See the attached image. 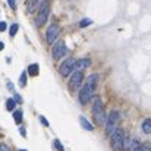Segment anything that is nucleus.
Listing matches in <instances>:
<instances>
[{
  "mask_svg": "<svg viewBox=\"0 0 151 151\" xmlns=\"http://www.w3.org/2000/svg\"><path fill=\"white\" fill-rule=\"evenodd\" d=\"M97 79H99V76H97L96 73H94V75H90V76L87 78V82L84 84V87H82L81 91H79V103H81V104H87L88 101L93 99Z\"/></svg>",
  "mask_w": 151,
  "mask_h": 151,
  "instance_id": "1",
  "label": "nucleus"
},
{
  "mask_svg": "<svg viewBox=\"0 0 151 151\" xmlns=\"http://www.w3.org/2000/svg\"><path fill=\"white\" fill-rule=\"evenodd\" d=\"M93 117L96 120V123L99 126H104L106 125V111H104V104L101 101L100 97H96L94 103H93Z\"/></svg>",
  "mask_w": 151,
  "mask_h": 151,
  "instance_id": "2",
  "label": "nucleus"
},
{
  "mask_svg": "<svg viewBox=\"0 0 151 151\" xmlns=\"http://www.w3.org/2000/svg\"><path fill=\"white\" fill-rule=\"evenodd\" d=\"M119 119H120V116H119V111L117 110H113L109 116H107V119H106V134L109 135V137H111L113 135V132L117 129V123H119Z\"/></svg>",
  "mask_w": 151,
  "mask_h": 151,
  "instance_id": "3",
  "label": "nucleus"
},
{
  "mask_svg": "<svg viewBox=\"0 0 151 151\" xmlns=\"http://www.w3.org/2000/svg\"><path fill=\"white\" fill-rule=\"evenodd\" d=\"M110 138H111L110 141H111V148H113V151L123 150V139H125V132H123V129L117 128Z\"/></svg>",
  "mask_w": 151,
  "mask_h": 151,
  "instance_id": "4",
  "label": "nucleus"
},
{
  "mask_svg": "<svg viewBox=\"0 0 151 151\" xmlns=\"http://www.w3.org/2000/svg\"><path fill=\"white\" fill-rule=\"evenodd\" d=\"M49 13H50V7H49V4L44 1V3L41 4V7H40V12H38L37 18H35V25H37V27H43V25L46 24V21L49 19Z\"/></svg>",
  "mask_w": 151,
  "mask_h": 151,
  "instance_id": "5",
  "label": "nucleus"
},
{
  "mask_svg": "<svg viewBox=\"0 0 151 151\" xmlns=\"http://www.w3.org/2000/svg\"><path fill=\"white\" fill-rule=\"evenodd\" d=\"M75 63H76V60H75V59H72V57H68V59H65V60L62 62L60 68H59V72H60V75H63V76H68L69 73H73Z\"/></svg>",
  "mask_w": 151,
  "mask_h": 151,
  "instance_id": "6",
  "label": "nucleus"
},
{
  "mask_svg": "<svg viewBox=\"0 0 151 151\" xmlns=\"http://www.w3.org/2000/svg\"><path fill=\"white\" fill-rule=\"evenodd\" d=\"M51 54H53V57H54L56 60H59V59H62L63 56H66V54H68V47H66V44H65L63 41L54 43V44H53Z\"/></svg>",
  "mask_w": 151,
  "mask_h": 151,
  "instance_id": "7",
  "label": "nucleus"
},
{
  "mask_svg": "<svg viewBox=\"0 0 151 151\" xmlns=\"http://www.w3.org/2000/svg\"><path fill=\"white\" fill-rule=\"evenodd\" d=\"M82 79H84V73H82L81 70L73 72V73L70 75V78H69V88H70L72 91L76 90V88H79L81 84H82Z\"/></svg>",
  "mask_w": 151,
  "mask_h": 151,
  "instance_id": "8",
  "label": "nucleus"
},
{
  "mask_svg": "<svg viewBox=\"0 0 151 151\" xmlns=\"http://www.w3.org/2000/svg\"><path fill=\"white\" fill-rule=\"evenodd\" d=\"M59 34H60V28H59L56 24L50 25V27L47 28V32H46V41H47L49 44H54L56 40H57V37H59Z\"/></svg>",
  "mask_w": 151,
  "mask_h": 151,
  "instance_id": "9",
  "label": "nucleus"
},
{
  "mask_svg": "<svg viewBox=\"0 0 151 151\" xmlns=\"http://www.w3.org/2000/svg\"><path fill=\"white\" fill-rule=\"evenodd\" d=\"M90 63H91V60L90 59H81V60H76V63H75V68L78 69V70H84V69H87L88 66H90Z\"/></svg>",
  "mask_w": 151,
  "mask_h": 151,
  "instance_id": "10",
  "label": "nucleus"
},
{
  "mask_svg": "<svg viewBox=\"0 0 151 151\" xmlns=\"http://www.w3.org/2000/svg\"><path fill=\"white\" fill-rule=\"evenodd\" d=\"M79 123H81V126H82L85 131H93V129H94L93 123H90V122H88L84 116H81V117H79Z\"/></svg>",
  "mask_w": 151,
  "mask_h": 151,
  "instance_id": "11",
  "label": "nucleus"
},
{
  "mask_svg": "<svg viewBox=\"0 0 151 151\" xmlns=\"http://www.w3.org/2000/svg\"><path fill=\"white\" fill-rule=\"evenodd\" d=\"M40 3L43 4V3H44V0H29V1H28V7H27V10H28L29 13H32V12H34V9H35Z\"/></svg>",
  "mask_w": 151,
  "mask_h": 151,
  "instance_id": "12",
  "label": "nucleus"
},
{
  "mask_svg": "<svg viewBox=\"0 0 151 151\" xmlns=\"http://www.w3.org/2000/svg\"><path fill=\"white\" fill-rule=\"evenodd\" d=\"M28 72H29V75H32V76H37V75L40 73V66H38V63L29 65V68H28Z\"/></svg>",
  "mask_w": 151,
  "mask_h": 151,
  "instance_id": "13",
  "label": "nucleus"
},
{
  "mask_svg": "<svg viewBox=\"0 0 151 151\" xmlns=\"http://www.w3.org/2000/svg\"><path fill=\"white\" fill-rule=\"evenodd\" d=\"M142 132L144 134H151V119H145L142 122Z\"/></svg>",
  "mask_w": 151,
  "mask_h": 151,
  "instance_id": "14",
  "label": "nucleus"
},
{
  "mask_svg": "<svg viewBox=\"0 0 151 151\" xmlns=\"http://www.w3.org/2000/svg\"><path fill=\"white\" fill-rule=\"evenodd\" d=\"M22 117H24L22 110H16V111H13V119H15L16 123H21V122H22Z\"/></svg>",
  "mask_w": 151,
  "mask_h": 151,
  "instance_id": "15",
  "label": "nucleus"
},
{
  "mask_svg": "<svg viewBox=\"0 0 151 151\" xmlns=\"http://www.w3.org/2000/svg\"><path fill=\"white\" fill-rule=\"evenodd\" d=\"M134 151H151L150 142H145V144H142V145H138Z\"/></svg>",
  "mask_w": 151,
  "mask_h": 151,
  "instance_id": "16",
  "label": "nucleus"
},
{
  "mask_svg": "<svg viewBox=\"0 0 151 151\" xmlns=\"http://www.w3.org/2000/svg\"><path fill=\"white\" fill-rule=\"evenodd\" d=\"M18 28H19L18 24H12V25H10V29H9V35H10V37H15L16 32H18Z\"/></svg>",
  "mask_w": 151,
  "mask_h": 151,
  "instance_id": "17",
  "label": "nucleus"
},
{
  "mask_svg": "<svg viewBox=\"0 0 151 151\" xmlns=\"http://www.w3.org/2000/svg\"><path fill=\"white\" fill-rule=\"evenodd\" d=\"M15 106H16V103L13 99H9V100L6 101V109L9 110V111H12V110H15Z\"/></svg>",
  "mask_w": 151,
  "mask_h": 151,
  "instance_id": "18",
  "label": "nucleus"
},
{
  "mask_svg": "<svg viewBox=\"0 0 151 151\" xmlns=\"http://www.w3.org/2000/svg\"><path fill=\"white\" fill-rule=\"evenodd\" d=\"M19 84H21V87L27 85V72H22V75L19 76Z\"/></svg>",
  "mask_w": 151,
  "mask_h": 151,
  "instance_id": "19",
  "label": "nucleus"
},
{
  "mask_svg": "<svg viewBox=\"0 0 151 151\" xmlns=\"http://www.w3.org/2000/svg\"><path fill=\"white\" fill-rule=\"evenodd\" d=\"M91 24H93L91 19H82V21L79 22V27H81V28H85V27H88V25H91Z\"/></svg>",
  "mask_w": 151,
  "mask_h": 151,
  "instance_id": "20",
  "label": "nucleus"
},
{
  "mask_svg": "<svg viewBox=\"0 0 151 151\" xmlns=\"http://www.w3.org/2000/svg\"><path fill=\"white\" fill-rule=\"evenodd\" d=\"M54 147H56V148H57L59 151H65L63 145L60 144V141H59V139H54Z\"/></svg>",
  "mask_w": 151,
  "mask_h": 151,
  "instance_id": "21",
  "label": "nucleus"
},
{
  "mask_svg": "<svg viewBox=\"0 0 151 151\" xmlns=\"http://www.w3.org/2000/svg\"><path fill=\"white\" fill-rule=\"evenodd\" d=\"M0 151H10V148L6 144H0Z\"/></svg>",
  "mask_w": 151,
  "mask_h": 151,
  "instance_id": "22",
  "label": "nucleus"
},
{
  "mask_svg": "<svg viewBox=\"0 0 151 151\" xmlns=\"http://www.w3.org/2000/svg\"><path fill=\"white\" fill-rule=\"evenodd\" d=\"M40 120H41V123H43V125H46V126H49V122H47V119H46L44 116H40Z\"/></svg>",
  "mask_w": 151,
  "mask_h": 151,
  "instance_id": "23",
  "label": "nucleus"
},
{
  "mask_svg": "<svg viewBox=\"0 0 151 151\" xmlns=\"http://www.w3.org/2000/svg\"><path fill=\"white\" fill-rule=\"evenodd\" d=\"M9 1V6L12 7V9H16V3H15V0H7Z\"/></svg>",
  "mask_w": 151,
  "mask_h": 151,
  "instance_id": "24",
  "label": "nucleus"
},
{
  "mask_svg": "<svg viewBox=\"0 0 151 151\" xmlns=\"http://www.w3.org/2000/svg\"><path fill=\"white\" fill-rule=\"evenodd\" d=\"M6 29V22H0V31H4Z\"/></svg>",
  "mask_w": 151,
  "mask_h": 151,
  "instance_id": "25",
  "label": "nucleus"
},
{
  "mask_svg": "<svg viewBox=\"0 0 151 151\" xmlns=\"http://www.w3.org/2000/svg\"><path fill=\"white\" fill-rule=\"evenodd\" d=\"M15 103H21V96H18V94H15Z\"/></svg>",
  "mask_w": 151,
  "mask_h": 151,
  "instance_id": "26",
  "label": "nucleus"
},
{
  "mask_svg": "<svg viewBox=\"0 0 151 151\" xmlns=\"http://www.w3.org/2000/svg\"><path fill=\"white\" fill-rule=\"evenodd\" d=\"M19 132H21V135H22V137H27V132H25V129H24V128H19Z\"/></svg>",
  "mask_w": 151,
  "mask_h": 151,
  "instance_id": "27",
  "label": "nucleus"
},
{
  "mask_svg": "<svg viewBox=\"0 0 151 151\" xmlns=\"http://www.w3.org/2000/svg\"><path fill=\"white\" fill-rule=\"evenodd\" d=\"M3 47H4V44H3V43H0V51L3 50Z\"/></svg>",
  "mask_w": 151,
  "mask_h": 151,
  "instance_id": "28",
  "label": "nucleus"
},
{
  "mask_svg": "<svg viewBox=\"0 0 151 151\" xmlns=\"http://www.w3.org/2000/svg\"><path fill=\"white\" fill-rule=\"evenodd\" d=\"M19 151H27V150H19Z\"/></svg>",
  "mask_w": 151,
  "mask_h": 151,
  "instance_id": "29",
  "label": "nucleus"
}]
</instances>
